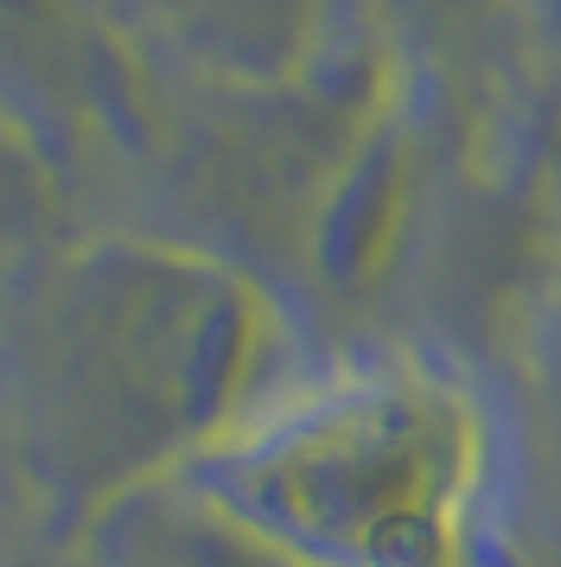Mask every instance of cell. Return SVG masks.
Masks as SVG:
<instances>
[{"instance_id":"obj_1","label":"cell","mask_w":561,"mask_h":567,"mask_svg":"<svg viewBox=\"0 0 561 567\" xmlns=\"http://www.w3.org/2000/svg\"><path fill=\"white\" fill-rule=\"evenodd\" d=\"M255 312L153 243L45 256L0 332V460L45 542L83 536L224 414L249 377Z\"/></svg>"},{"instance_id":"obj_2","label":"cell","mask_w":561,"mask_h":567,"mask_svg":"<svg viewBox=\"0 0 561 567\" xmlns=\"http://www.w3.org/2000/svg\"><path fill=\"white\" fill-rule=\"evenodd\" d=\"M0 96L51 141L115 115V58L83 0H0Z\"/></svg>"},{"instance_id":"obj_3","label":"cell","mask_w":561,"mask_h":567,"mask_svg":"<svg viewBox=\"0 0 561 567\" xmlns=\"http://www.w3.org/2000/svg\"><path fill=\"white\" fill-rule=\"evenodd\" d=\"M58 141L0 96V243H51Z\"/></svg>"},{"instance_id":"obj_4","label":"cell","mask_w":561,"mask_h":567,"mask_svg":"<svg viewBox=\"0 0 561 567\" xmlns=\"http://www.w3.org/2000/svg\"><path fill=\"white\" fill-rule=\"evenodd\" d=\"M0 472H7V460H0Z\"/></svg>"}]
</instances>
